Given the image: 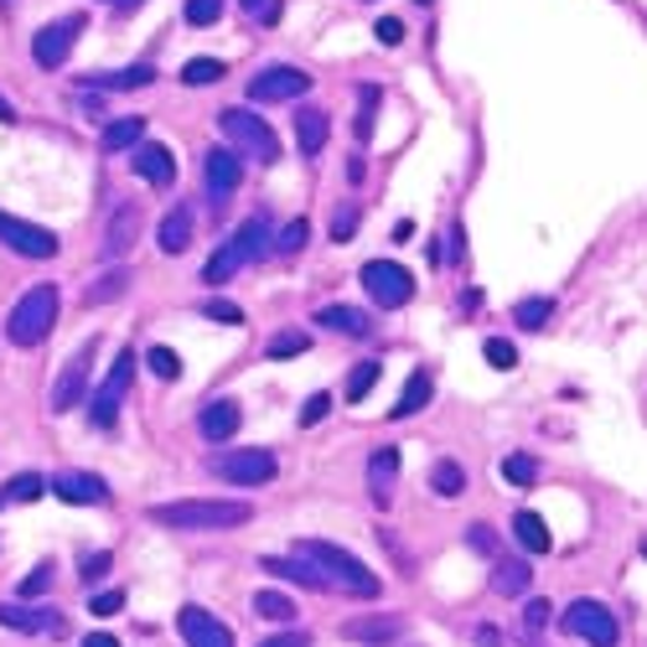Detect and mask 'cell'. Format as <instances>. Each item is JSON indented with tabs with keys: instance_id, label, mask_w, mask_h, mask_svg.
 I'll list each match as a JSON object with an SVG mask.
<instances>
[{
	"instance_id": "1",
	"label": "cell",
	"mask_w": 647,
	"mask_h": 647,
	"mask_svg": "<svg viewBox=\"0 0 647 647\" xmlns=\"http://www.w3.org/2000/svg\"><path fill=\"white\" fill-rule=\"evenodd\" d=\"M255 518L249 502L233 497H192V502H156L151 524L177 528V534H218V528H243Z\"/></svg>"
},
{
	"instance_id": "2",
	"label": "cell",
	"mask_w": 647,
	"mask_h": 647,
	"mask_svg": "<svg viewBox=\"0 0 647 647\" xmlns=\"http://www.w3.org/2000/svg\"><path fill=\"white\" fill-rule=\"evenodd\" d=\"M296 555L311 559L321 575H327L331 590H347V596H358V601H374L378 590H384V580H378L368 565H362L358 555H347L342 544H327V539H301L296 544Z\"/></svg>"
},
{
	"instance_id": "3",
	"label": "cell",
	"mask_w": 647,
	"mask_h": 647,
	"mask_svg": "<svg viewBox=\"0 0 647 647\" xmlns=\"http://www.w3.org/2000/svg\"><path fill=\"white\" fill-rule=\"evenodd\" d=\"M270 243H275L270 218L259 212V218L239 223V228H233V233H228L223 243H218V255L208 259V270H202V280H208V286H228V280H233V275H239L243 265H249V259H259V255H265Z\"/></svg>"
},
{
	"instance_id": "4",
	"label": "cell",
	"mask_w": 647,
	"mask_h": 647,
	"mask_svg": "<svg viewBox=\"0 0 647 647\" xmlns=\"http://www.w3.org/2000/svg\"><path fill=\"white\" fill-rule=\"evenodd\" d=\"M58 286H31L21 301L11 306V317H6V337H11V347H37L52 337V327H58Z\"/></svg>"
},
{
	"instance_id": "5",
	"label": "cell",
	"mask_w": 647,
	"mask_h": 647,
	"mask_svg": "<svg viewBox=\"0 0 647 647\" xmlns=\"http://www.w3.org/2000/svg\"><path fill=\"white\" fill-rule=\"evenodd\" d=\"M218 130H223V136L233 140V151L249 156V161H259V166L280 161V140H275V130L259 120L255 109H223V115H218Z\"/></svg>"
},
{
	"instance_id": "6",
	"label": "cell",
	"mask_w": 647,
	"mask_h": 647,
	"mask_svg": "<svg viewBox=\"0 0 647 647\" xmlns=\"http://www.w3.org/2000/svg\"><path fill=\"white\" fill-rule=\"evenodd\" d=\"M208 471L218 482H233V487H265V482H275L280 461L265 446H249V451H218L208 461Z\"/></svg>"
},
{
	"instance_id": "7",
	"label": "cell",
	"mask_w": 647,
	"mask_h": 647,
	"mask_svg": "<svg viewBox=\"0 0 647 647\" xmlns=\"http://www.w3.org/2000/svg\"><path fill=\"white\" fill-rule=\"evenodd\" d=\"M362 290H368L374 306L399 311V306L415 301V275H409L405 265H394V259H368V265H362Z\"/></svg>"
},
{
	"instance_id": "8",
	"label": "cell",
	"mask_w": 647,
	"mask_h": 647,
	"mask_svg": "<svg viewBox=\"0 0 647 647\" xmlns=\"http://www.w3.org/2000/svg\"><path fill=\"white\" fill-rule=\"evenodd\" d=\"M311 93V73L306 68H290V62H270L249 78V104H290V99H306Z\"/></svg>"
},
{
	"instance_id": "9",
	"label": "cell",
	"mask_w": 647,
	"mask_h": 647,
	"mask_svg": "<svg viewBox=\"0 0 647 647\" xmlns=\"http://www.w3.org/2000/svg\"><path fill=\"white\" fill-rule=\"evenodd\" d=\"M130 378H136V347H125L120 358H115V368H109V378L93 389L89 399V420L99 425V430H109V425L120 420V405H125V389H130Z\"/></svg>"
},
{
	"instance_id": "10",
	"label": "cell",
	"mask_w": 647,
	"mask_h": 647,
	"mask_svg": "<svg viewBox=\"0 0 647 647\" xmlns=\"http://www.w3.org/2000/svg\"><path fill=\"white\" fill-rule=\"evenodd\" d=\"M78 37H83V16H78V11L58 16V21H47V27L31 37V58H37V68H47V73H52V68H62Z\"/></svg>"
},
{
	"instance_id": "11",
	"label": "cell",
	"mask_w": 647,
	"mask_h": 647,
	"mask_svg": "<svg viewBox=\"0 0 647 647\" xmlns=\"http://www.w3.org/2000/svg\"><path fill=\"white\" fill-rule=\"evenodd\" d=\"M93 358H99V337H89V342L78 347L73 358L62 362V374H58V384H52V415H68V409L83 399V389H89V374H93Z\"/></svg>"
},
{
	"instance_id": "12",
	"label": "cell",
	"mask_w": 647,
	"mask_h": 647,
	"mask_svg": "<svg viewBox=\"0 0 647 647\" xmlns=\"http://www.w3.org/2000/svg\"><path fill=\"white\" fill-rule=\"evenodd\" d=\"M565 633L580 637V643H590V647H617L621 643L617 617H611L601 601H575L570 611H565Z\"/></svg>"
},
{
	"instance_id": "13",
	"label": "cell",
	"mask_w": 647,
	"mask_h": 647,
	"mask_svg": "<svg viewBox=\"0 0 647 647\" xmlns=\"http://www.w3.org/2000/svg\"><path fill=\"white\" fill-rule=\"evenodd\" d=\"M0 243L21 259H52L62 249L52 228H37V223H27V218H11V212H0Z\"/></svg>"
},
{
	"instance_id": "14",
	"label": "cell",
	"mask_w": 647,
	"mask_h": 647,
	"mask_svg": "<svg viewBox=\"0 0 647 647\" xmlns=\"http://www.w3.org/2000/svg\"><path fill=\"white\" fill-rule=\"evenodd\" d=\"M0 627H11V633H27V637H68V617H62L58 606H11L0 601Z\"/></svg>"
},
{
	"instance_id": "15",
	"label": "cell",
	"mask_w": 647,
	"mask_h": 647,
	"mask_svg": "<svg viewBox=\"0 0 647 647\" xmlns=\"http://www.w3.org/2000/svg\"><path fill=\"white\" fill-rule=\"evenodd\" d=\"M202 177H208L212 208H223L228 197L239 192V181H243V161H239V151H218V146H212V151L202 156Z\"/></svg>"
},
{
	"instance_id": "16",
	"label": "cell",
	"mask_w": 647,
	"mask_h": 647,
	"mask_svg": "<svg viewBox=\"0 0 647 647\" xmlns=\"http://www.w3.org/2000/svg\"><path fill=\"white\" fill-rule=\"evenodd\" d=\"M140 223H146V212H140V202H120L115 208V218H109V228H104V249L99 255L115 265V259H125L130 249H136V239H140Z\"/></svg>"
},
{
	"instance_id": "17",
	"label": "cell",
	"mask_w": 647,
	"mask_h": 647,
	"mask_svg": "<svg viewBox=\"0 0 647 647\" xmlns=\"http://www.w3.org/2000/svg\"><path fill=\"white\" fill-rule=\"evenodd\" d=\"M52 492H58L62 502H73V508H104L109 502L104 477H93V471H58V477H52Z\"/></svg>"
},
{
	"instance_id": "18",
	"label": "cell",
	"mask_w": 647,
	"mask_h": 647,
	"mask_svg": "<svg viewBox=\"0 0 647 647\" xmlns=\"http://www.w3.org/2000/svg\"><path fill=\"white\" fill-rule=\"evenodd\" d=\"M177 627H181V637H187V647H233V633H228L218 617H208L202 606H181Z\"/></svg>"
},
{
	"instance_id": "19",
	"label": "cell",
	"mask_w": 647,
	"mask_h": 647,
	"mask_svg": "<svg viewBox=\"0 0 647 647\" xmlns=\"http://www.w3.org/2000/svg\"><path fill=\"white\" fill-rule=\"evenodd\" d=\"M130 171H136L140 181H151V187H171V181H177V161H171V151L156 146V140H140L136 151H130Z\"/></svg>"
},
{
	"instance_id": "20",
	"label": "cell",
	"mask_w": 647,
	"mask_h": 647,
	"mask_svg": "<svg viewBox=\"0 0 647 647\" xmlns=\"http://www.w3.org/2000/svg\"><path fill=\"white\" fill-rule=\"evenodd\" d=\"M259 570H265V575H280V580H290V586H306V590H331L327 575H321L311 559H301V555H265V559H259Z\"/></svg>"
},
{
	"instance_id": "21",
	"label": "cell",
	"mask_w": 647,
	"mask_h": 647,
	"mask_svg": "<svg viewBox=\"0 0 647 647\" xmlns=\"http://www.w3.org/2000/svg\"><path fill=\"white\" fill-rule=\"evenodd\" d=\"M394 482H399V446H378L368 456V497H374L378 508H389Z\"/></svg>"
},
{
	"instance_id": "22",
	"label": "cell",
	"mask_w": 647,
	"mask_h": 647,
	"mask_svg": "<svg viewBox=\"0 0 647 647\" xmlns=\"http://www.w3.org/2000/svg\"><path fill=\"white\" fill-rule=\"evenodd\" d=\"M327 136H331V115L317 104H301L296 109V146L301 156H321L327 151Z\"/></svg>"
},
{
	"instance_id": "23",
	"label": "cell",
	"mask_w": 647,
	"mask_h": 647,
	"mask_svg": "<svg viewBox=\"0 0 647 647\" xmlns=\"http://www.w3.org/2000/svg\"><path fill=\"white\" fill-rule=\"evenodd\" d=\"M239 425H243V409L233 405V399H212L208 409H202V420H197V430L218 446V440H228V436H239Z\"/></svg>"
},
{
	"instance_id": "24",
	"label": "cell",
	"mask_w": 647,
	"mask_h": 647,
	"mask_svg": "<svg viewBox=\"0 0 647 647\" xmlns=\"http://www.w3.org/2000/svg\"><path fill=\"white\" fill-rule=\"evenodd\" d=\"M430 394H436V374H430V368H415V374H409V384L405 389H399V399H394V420H409V415H420L425 405H430Z\"/></svg>"
},
{
	"instance_id": "25",
	"label": "cell",
	"mask_w": 647,
	"mask_h": 647,
	"mask_svg": "<svg viewBox=\"0 0 647 647\" xmlns=\"http://www.w3.org/2000/svg\"><path fill=\"white\" fill-rule=\"evenodd\" d=\"M317 327L337 331V337H374V327H368V317H362L358 306H321L317 311Z\"/></svg>"
},
{
	"instance_id": "26",
	"label": "cell",
	"mask_w": 647,
	"mask_h": 647,
	"mask_svg": "<svg viewBox=\"0 0 647 647\" xmlns=\"http://www.w3.org/2000/svg\"><path fill=\"white\" fill-rule=\"evenodd\" d=\"M140 140H146V120H140V115H125V120H109L104 125L99 146H104L109 156H120V151H136Z\"/></svg>"
},
{
	"instance_id": "27",
	"label": "cell",
	"mask_w": 647,
	"mask_h": 647,
	"mask_svg": "<svg viewBox=\"0 0 647 647\" xmlns=\"http://www.w3.org/2000/svg\"><path fill=\"white\" fill-rule=\"evenodd\" d=\"M187 243H192V208H171L161 218V255H187Z\"/></svg>"
},
{
	"instance_id": "28",
	"label": "cell",
	"mask_w": 647,
	"mask_h": 647,
	"mask_svg": "<svg viewBox=\"0 0 647 647\" xmlns=\"http://www.w3.org/2000/svg\"><path fill=\"white\" fill-rule=\"evenodd\" d=\"M156 68L151 62H136V68H120V73H89V89H151Z\"/></svg>"
},
{
	"instance_id": "29",
	"label": "cell",
	"mask_w": 647,
	"mask_h": 647,
	"mask_svg": "<svg viewBox=\"0 0 647 647\" xmlns=\"http://www.w3.org/2000/svg\"><path fill=\"white\" fill-rule=\"evenodd\" d=\"M534 586V570H528L524 559H497L492 565V590L497 596H524Z\"/></svg>"
},
{
	"instance_id": "30",
	"label": "cell",
	"mask_w": 647,
	"mask_h": 647,
	"mask_svg": "<svg viewBox=\"0 0 647 647\" xmlns=\"http://www.w3.org/2000/svg\"><path fill=\"white\" fill-rule=\"evenodd\" d=\"M512 539L524 544L528 555H549V544H555V539H549V528H544V518H539V512H528V508L512 518Z\"/></svg>"
},
{
	"instance_id": "31",
	"label": "cell",
	"mask_w": 647,
	"mask_h": 647,
	"mask_svg": "<svg viewBox=\"0 0 647 647\" xmlns=\"http://www.w3.org/2000/svg\"><path fill=\"white\" fill-rule=\"evenodd\" d=\"M405 633V617H374V621H347L342 637L352 643H389V637Z\"/></svg>"
},
{
	"instance_id": "32",
	"label": "cell",
	"mask_w": 647,
	"mask_h": 647,
	"mask_svg": "<svg viewBox=\"0 0 647 647\" xmlns=\"http://www.w3.org/2000/svg\"><path fill=\"white\" fill-rule=\"evenodd\" d=\"M430 492H436V497H461V492H467V471H461V461L440 456L436 467H430Z\"/></svg>"
},
{
	"instance_id": "33",
	"label": "cell",
	"mask_w": 647,
	"mask_h": 647,
	"mask_svg": "<svg viewBox=\"0 0 647 647\" xmlns=\"http://www.w3.org/2000/svg\"><path fill=\"white\" fill-rule=\"evenodd\" d=\"M549 317H555V301H549V296H528V301H518V311H512V321L524 331H544Z\"/></svg>"
},
{
	"instance_id": "34",
	"label": "cell",
	"mask_w": 647,
	"mask_h": 647,
	"mask_svg": "<svg viewBox=\"0 0 647 647\" xmlns=\"http://www.w3.org/2000/svg\"><path fill=\"white\" fill-rule=\"evenodd\" d=\"M125 286H130V275H125V270H109L104 280H93V286L83 290V306H109V301H120Z\"/></svg>"
},
{
	"instance_id": "35",
	"label": "cell",
	"mask_w": 647,
	"mask_h": 647,
	"mask_svg": "<svg viewBox=\"0 0 647 647\" xmlns=\"http://www.w3.org/2000/svg\"><path fill=\"white\" fill-rule=\"evenodd\" d=\"M378 378H384V362H358V368H352V378H347V405H362Z\"/></svg>"
},
{
	"instance_id": "36",
	"label": "cell",
	"mask_w": 647,
	"mask_h": 647,
	"mask_svg": "<svg viewBox=\"0 0 647 647\" xmlns=\"http://www.w3.org/2000/svg\"><path fill=\"white\" fill-rule=\"evenodd\" d=\"M218 78H223V62L218 58H192L187 68H181V83H187V89H208V83H218Z\"/></svg>"
},
{
	"instance_id": "37",
	"label": "cell",
	"mask_w": 647,
	"mask_h": 647,
	"mask_svg": "<svg viewBox=\"0 0 647 647\" xmlns=\"http://www.w3.org/2000/svg\"><path fill=\"white\" fill-rule=\"evenodd\" d=\"M255 617L290 621V617H296V606H290V596H280V590H259V596H255Z\"/></svg>"
},
{
	"instance_id": "38",
	"label": "cell",
	"mask_w": 647,
	"mask_h": 647,
	"mask_svg": "<svg viewBox=\"0 0 647 647\" xmlns=\"http://www.w3.org/2000/svg\"><path fill=\"white\" fill-rule=\"evenodd\" d=\"M265 352L270 358H301V352H311V337L306 331H275L270 342H265Z\"/></svg>"
},
{
	"instance_id": "39",
	"label": "cell",
	"mask_w": 647,
	"mask_h": 647,
	"mask_svg": "<svg viewBox=\"0 0 647 647\" xmlns=\"http://www.w3.org/2000/svg\"><path fill=\"white\" fill-rule=\"evenodd\" d=\"M42 492H47V482L37 477V471H27V477H16V482L0 492V508H6V502H37Z\"/></svg>"
},
{
	"instance_id": "40",
	"label": "cell",
	"mask_w": 647,
	"mask_h": 647,
	"mask_svg": "<svg viewBox=\"0 0 647 647\" xmlns=\"http://www.w3.org/2000/svg\"><path fill=\"white\" fill-rule=\"evenodd\" d=\"M502 477H508L512 487H534L539 482V461H534V456H508V461H502Z\"/></svg>"
},
{
	"instance_id": "41",
	"label": "cell",
	"mask_w": 647,
	"mask_h": 647,
	"mask_svg": "<svg viewBox=\"0 0 647 647\" xmlns=\"http://www.w3.org/2000/svg\"><path fill=\"white\" fill-rule=\"evenodd\" d=\"M306 243H311V223H306V218H296V223H286V233H280V239H275V255H301Z\"/></svg>"
},
{
	"instance_id": "42",
	"label": "cell",
	"mask_w": 647,
	"mask_h": 647,
	"mask_svg": "<svg viewBox=\"0 0 647 647\" xmlns=\"http://www.w3.org/2000/svg\"><path fill=\"white\" fill-rule=\"evenodd\" d=\"M146 368H151L156 378H166V384H171V378H181V358L171 352V347H151V352H146Z\"/></svg>"
},
{
	"instance_id": "43",
	"label": "cell",
	"mask_w": 647,
	"mask_h": 647,
	"mask_svg": "<svg viewBox=\"0 0 647 647\" xmlns=\"http://www.w3.org/2000/svg\"><path fill=\"white\" fill-rule=\"evenodd\" d=\"M181 16H187V27H212V21L223 16V0H187Z\"/></svg>"
},
{
	"instance_id": "44",
	"label": "cell",
	"mask_w": 647,
	"mask_h": 647,
	"mask_svg": "<svg viewBox=\"0 0 647 647\" xmlns=\"http://www.w3.org/2000/svg\"><path fill=\"white\" fill-rule=\"evenodd\" d=\"M487 362H492V368H502V374H508V368H518V347L508 342V337H487Z\"/></svg>"
},
{
	"instance_id": "45",
	"label": "cell",
	"mask_w": 647,
	"mask_h": 647,
	"mask_svg": "<svg viewBox=\"0 0 647 647\" xmlns=\"http://www.w3.org/2000/svg\"><path fill=\"white\" fill-rule=\"evenodd\" d=\"M202 317H208V321H228V327H239L243 311H239L233 301H223V296H212V301H202Z\"/></svg>"
},
{
	"instance_id": "46",
	"label": "cell",
	"mask_w": 647,
	"mask_h": 647,
	"mask_svg": "<svg viewBox=\"0 0 647 647\" xmlns=\"http://www.w3.org/2000/svg\"><path fill=\"white\" fill-rule=\"evenodd\" d=\"M352 233H358V208L347 202V208H337V218H331V239H337V243H347V239H352Z\"/></svg>"
},
{
	"instance_id": "47",
	"label": "cell",
	"mask_w": 647,
	"mask_h": 647,
	"mask_svg": "<svg viewBox=\"0 0 647 647\" xmlns=\"http://www.w3.org/2000/svg\"><path fill=\"white\" fill-rule=\"evenodd\" d=\"M120 606H125V590H99V596L89 590V611H93V617H115Z\"/></svg>"
},
{
	"instance_id": "48",
	"label": "cell",
	"mask_w": 647,
	"mask_h": 647,
	"mask_svg": "<svg viewBox=\"0 0 647 647\" xmlns=\"http://www.w3.org/2000/svg\"><path fill=\"white\" fill-rule=\"evenodd\" d=\"M374 37H378L384 47H399V42H405V21H399V16H378Z\"/></svg>"
},
{
	"instance_id": "49",
	"label": "cell",
	"mask_w": 647,
	"mask_h": 647,
	"mask_svg": "<svg viewBox=\"0 0 647 647\" xmlns=\"http://www.w3.org/2000/svg\"><path fill=\"white\" fill-rule=\"evenodd\" d=\"M467 544L477 549V555H487V559L497 555V534H492L487 524H471V528H467Z\"/></svg>"
},
{
	"instance_id": "50",
	"label": "cell",
	"mask_w": 647,
	"mask_h": 647,
	"mask_svg": "<svg viewBox=\"0 0 647 647\" xmlns=\"http://www.w3.org/2000/svg\"><path fill=\"white\" fill-rule=\"evenodd\" d=\"M327 409H331V394H311L301 405V425H321L327 420Z\"/></svg>"
},
{
	"instance_id": "51",
	"label": "cell",
	"mask_w": 647,
	"mask_h": 647,
	"mask_svg": "<svg viewBox=\"0 0 647 647\" xmlns=\"http://www.w3.org/2000/svg\"><path fill=\"white\" fill-rule=\"evenodd\" d=\"M47 586H52V565L42 559V565H37V570H31L27 580H21V596H42Z\"/></svg>"
},
{
	"instance_id": "52",
	"label": "cell",
	"mask_w": 647,
	"mask_h": 647,
	"mask_svg": "<svg viewBox=\"0 0 647 647\" xmlns=\"http://www.w3.org/2000/svg\"><path fill=\"white\" fill-rule=\"evenodd\" d=\"M549 617H555V611H549V601H528L524 627H528V633H539V627H549Z\"/></svg>"
},
{
	"instance_id": "53",
	"label": "cell",
	"mask_w": 647,
	"mask_h": 647,
	"mask_svg": "<svg viewBox=\"0 0 647 647\" xmlns=\"http://www.w3.org/2000/svg\"><path fill=\"white\" fill-rule=\"evenodd\" d=\"M109 565H115V559H109L104 549H99V555H83V580H89V586H93V580H99V575H104Z\"/></svg>"
},
{
	"instance_id": "54",
	"label": "cell",
	"mask_w": 647,
	"mask_h": 647,
	"mask_svg": "<svg viewBox=\"0 0 647 647\" xmlns=\"http://www.w3.org/2000/svg\"><path fill=\"white\" fill-rule=\"evenodd\" d=\"M259 647H311V637L306 633H280V637H270V643H259Z\"/></svg>"
},
{
	"instance_id": "55",
	"label": "cell",
	"mask_w": 647,
	"mask_h": 647,
	"mask_svg": "<svg viewBox=\"0 0 647 647\" xmlns=\"http://www.w3.org/2000/svg\"><path fill=\"white\" fill-rule=\"evenodd\" d=\"M83 647H120V643H115L109 633H89V637H83Z\"/></svg>"
},
{
	"instance_id": "56",
	"label": "cell",
	"mask_w": 647,
	"mask_h": 647,
	"mask_svg": "<svg viewBox=\"0 0 647 647\" xmlns=\"http://www.w3.org/2000/svg\"><path fill=\"white\" fill-rule=\"evenodd\" d=\"M11 120H16V109H11V99L0 93V125H11Z\"/></svg>"
},
{
	"instance_id": "57",
	"label": "cell",
	"mask_w": 647,
	"mask_h": 647,
	"mask_svg": "<svg viewBox=\"0 0 647 647\" xmlns=\"http://www.w3.org/2000/svg\"><path fill=\"white\" fill-rule=\"evenodd\" d=\"M109 6H115V11H140L146 0H109Z\"/></svg>"
},
{
	"instance_id": "58",
	"label": "cell",
	"mask_w": 647,
	"mask_h": 647,
	"mask_svg": "<svg viewBox=\"0 0 647 647\" xmlns=\"http://www.w3.org/2000/svg\"><path fill=\"white\" fill-rule=\"evenodd\" d=\"M243 11H259V0H243Z\"/></svg>"
}]
</instances>
